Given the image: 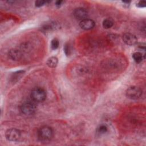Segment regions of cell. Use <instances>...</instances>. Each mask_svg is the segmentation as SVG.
<instances>
[{"mask_svg":"<svg viewBox=\"0 0 146 146\" xmlns=\"http://www.w3.org/2000/svg\"><path fill=\"white\" fill-rule=\"evenodd\" d=\"M53 136L52 129L47 125L41 127L38 131V137L40 141L46 142L51 139Z\"/></svg>","mask_w":146,"mask_h":146,"instance_id":"1","label":"cell"},{"mask_svg":"<svg viewBox=\"0 0 146 146\" xmlns=\"http://www.w3.org/2000/svg\"><path fill=\"white\" fill-rule=\"evenodd\" d=\"M31 98L34 102H43L46 98V92L42 88L36 87L32 90Z\"/></svg>","mask_w":146,"mask_h":146,"instance_id":"2","label":"cell"},{"mask_svg":"<svg viewBox=\"0 0 146 146\" xmlns=\"http://www.w3.org/2000/svg\"><path fill=\"white\" fill-rule=\"evenodd\" d=\"M36 109V107L34 102L27 101L24 102L21 106V112L25 115H31L33 114Z\"/></svg>","mask_w":146,"mask_h":146,"instance_id":"3","label":"cell"},{"mask_svg":"<svg viewBox=\"0 0 146 146\" xmlns=\"http://www.w3.org/2000/svg\"><path fill=\"white\" fill-rule=\"evenodd\" d=\"M126 96L131 99L136 100L140 98L142 95V90L137 86H131L125 91Z\"/></svg>","mask_w":146,"mask_h":146,"instance_id":"4","label":"cell"},{"mask_svg":"<svg viewBox=\"0 0 146 146\" xmlns=\"http://www.w3.org/2000/svg\"><path fill=\"white\" fill-rule=\"evenodd\" d=\"M21 133L19 130L16 128H10L6 131L5 136L7 140L10 141H18L21 137Z\"/></svg>","mask_w":146,"mask_h":146,"instance_id":"5","label":"cell"},{"mask_svg":"<svg viewBox=\"0 0 146 146\" xmlns=\"http://www.w3.org/2000/svg\"><path fill=\"white\" fill-rule=\"evenodd\" d=\"M123 40L127 45L132 46L137 43V39L136 36L131 33H125L123 35Z\"/></svg>","mask_w":146,"mask_h":146,"instance_id":"6","label":"cell"},{"mask_svg":"<svg viewBox=\"0 0 146 146\" xmlns=\"http://www.w3.org/2000/svg\"><path fill=\"white\" fill-rule=\"evenodd\" d=\"M73 15L76 19L82 21L84 19H86L88 13L85 9L82 7H79L74 10L73 12Z\"/></svg>","mask_w":146,"mask_h":146,"instance_id":"7","label":"cell"},{"mask_svg":"<svg viewBox=\"0 0 146 146\" xmlns=\"http://www.w3.org/2000/svg\"><path fill=\"white\" fill-rule=\"evenodd\" d=\"M80 27L84 30H90L95 26V22L90 19H84L80 21L79 23Z\"/></svg>","mask_w":146,"mask_h":146,"instance_id":"8","label":"cell"},{"mask_svg":"<svg viewBox=\"0 0 146 146\" xmlns=\"http://www.w3.org/2000/svg\"><path fill=\"white\" fill-rule=\"evenodd\" d=\"M9 58L13 60H18L22 57L21 52L17 49H11L8 53Z\"/></svg>","mask_w":146,"mask_h":146,"instance_id":"9","label":"cell"},{"mask_svg":"<svg viewBox=\"0 0 146 146\" xmlns=\"http://www.w3.org/2000/svg\"><path fill=\"white\" fill-rule=\"evenodd\" d=\"M58 62V60L57 58L55 56H51L47 60V65L51 68H54L57 66Z\"/></svg>","mask_w":146,"mask_h":146,"instance_id":"10","label":"cell"},{"mask_svg":"<svg viewBox=\"0 0 146 146\" xmlns=\"http://www.w3.org/2000/svg\"><path fill=\"white\" fill-rule=\"evenodd\" d=\"M132 58L135 62L139 63L144 59V55L140 52H136L132 54Z\"/></svg>","mask_w":146,"mask_h":146,"instance_id":"11","label":"cell"},{"mask_svg":"<svg viewBox=\"0 0 146 146\" xmlns=\"http://www.w3.org/2000/svg\"><path fill=\"white\" fill-rule=\"evenodd\" d=\"M24 74H25V71H23V70L18 71H17V72L13 73L11 77V81L13 82H17L18 80H19V79L21 78V77Z\"/></svg>","mask_w":146,"mask_h":146,"instance_id":"12","label":"cell"},{"mask_svg":"<svg viewBox=\"0 0 146 146\" xmlns=\"http://www.w3.org/2000/svg\"><path fill=\"white\" fill-rule=\"evenodd\" d=\"M107 127L104 124L99 125L97 128V133L99 135H104L107 132Z\"/></svg>","mask_w":146,"mask_h":146,"instance_id":"13","label":"cell"},{"mask_svg":"<svg viewBox=\"0 0 146 146\" xmlns=\"http://www.w3.org/2000/svg\"><path fill=\"white\" fill-rule=\"evenodd\" d=\"M113 23L110 19H106L103 22V26L104 29H108L112 27Z\"/></svg>","mask_w":146,"mask_h":146,"instance_id":"14","label":"cell"},{"mask_svg":"<svg viewBox=\"0 0 146 146\" xmlns=\"http://www.w3.org/2000/svg\"><path fill=\"white\" fill-rule=\"evenodd\" d=\"M59 42L58 39L54 38L51 42V47L52 50H56L58 48Z\"/></svg>","mask_w":146,"mask_h":146,"instance_id":"15","label":"cell"},{"mask_svg":"<svg viewBox=\"0 0 146 146\" xmlns=\"http://www.w3.org/2000/svg\"><path fill=\"white\" fill-rule=\"evenodd\" d=\"M48 2V1H42V0H39V1H36L35 2V5L36 7H40L42 6L43 5H44L45 3Z\"/></svg>","mask_w":146,"mask_h":146,"instance_id":"16","label":"cell"},{"mask_svg":"<svg viewBox=\"0 0 146 146\" xmlns=\"http://www.w3.org/2000/svg\"><path fill=\"white\" fill-rule=\"evenodd\" d=\"M136 6L139 7H144L145 6V1H140L137 3Z\"/></svg>","mask_w":146,"mask_h":146,"instance_id":"17","label":"cell"},{"mask_svg":"<svg viewBox=\"0 0 146 146\" xmlns=\"http://www.w3.org/2000/svg\"><path fill=\"white\" fill-rule=\"evenodd\" d=\"M64 51L65 54H66L67 55H68L69 54V51H70V50H69V48H68V45H67V44L65 45L64 48Z\"/></svg>","mask_w":146,"mask_h":146,"instance_id":"18","label":"cell"},{"mask_svg":"<svg viewBox=\"0 0 146 146\" xmlns=\"http://www.w3.org/2000/svg\"><path fill=\"white\" fill-rule=\"evenodd\" d=\"M63 2V1H56L55 2V5L57 6V7H59L61 5H62V3Z\"/></svg>","mask_w":146,"mask_h":146,"instance_id":"19","label":"cell"}]
</instances>
